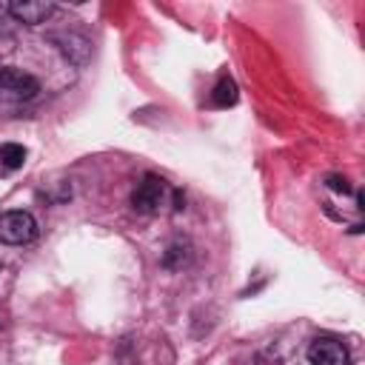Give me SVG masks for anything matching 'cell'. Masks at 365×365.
<instances>
[{"label": "cell", "instance_id": "6", "mask_svg": "<svg viewBox=\"0 0 365 365\" xmlns=\"http://www.w3.org/2000/svg\"><path fill=\"white\" fill-rule=\"evenodd\" d=\"M211 103H214L217 108L234 106V103H237V83H234L231 77H220V83H217L214 91H211Z\"/></svg>", "mask_w": 365, "mask_h": 365}, {"label": "cell", "instance_id": "7", "mask_svg": "<svg viewBox=\"0 0 365 365\" xmlns=\"http://www.w3.org/2000/svg\"><path fill=\"white\" fill-rule=\"evenodd\" d=\"M26 163V148L20 143H3L0 145V165L6 171H17Z\"/></svg>", "mask_w": 365, "mask_h": 365}, {"label": "cell", "instance_id": "5", "mask_svg": "<svg viewBox=\"0 0 365 365\" xmlns=\"http://www.w3.org/2000/svg\"><path fill=\"white\" fill-rule=\"evenodd\" d=\"M6 11L26 26H40L54 14V3H43V0H26V3H9Z\"/></svg>", "mask_w": 365, "mask_h": 365}, {"label": "cell", "instance_id": "4", "mask_svg": "<svg viewBox=\"0 0 365 365\" xmlns=\"http://www.w3.org/2000/svg\"><path fill=\"white\" fill-rule=\"evenodd\" d=\"M308 362L311 365H351V354L345 342L336 336H317L308 345Z\"/></svg>", "mask_w": 365, "mask_h": 365}, {"label": "cell", "instance_id": "8", "mask_svg": "<svg viewBox=\"0 0 365 365\" xmlns=\"http://www.w3.org/2000/svg\"><path fill=\"white\" fill-rule=\"evenodd\" d=\"M185 248H180V245H171L168 251H165V257H163V265L165 268H180L182 262H185V254H182Z\"/></svg>", "mask_w": 365, "mask_h": 365}, {"label": "cell", "instance_id": "1", "mask_svg": "<svg viewBox=\"0 0 365 365\" xmlns=\"http://www.w3.org/2000/svg\"><path fill=\"white\" fill-rule=\"evenodd\" d=\"M37 91H40V83L29 71L11 68V66L0 68V100H6V103H26V100L37 97Z\"/></svg>", "mask_w": 365, "mask_h": 365}, {"label": "cell", "instance_id": "9", "mask_svg": "<svg viewBox=\"0 0 365 365\" xmlns=\"http://www.w3.org/2000/svg\"><path fill=\"white\" fill-rule=\"evenodd\" d=\"M328 185H331L334 191H342V194H348V191H351V185H348V180H345V177H328Z\"/></svg>", "mask_w": 365, "mask_h": 365}, {"label": "cell", "instance_id": "2", "mask_svg": "<svg viewBox=\"0 0 365 365\" xmlns=\"http://www.w3.org/2000/svg\"><path fill=\"white\" fill-rule=\"evenodd\" d=\"M37 237V220L29 211H6L0 214V242L26 245Z\"/></svg>", "mask_w": 365, "mask_h": 365}, {"label": "cell", "instance_id": "3", "mask_svg": "<svg viewBox=\"0 0 365 365\" xmlns=\"http://www.w3.org/2000/svg\"><path fill=\"white\" fill-rule=\"evenodd\" d=\"M165 194H168L165 180L157 177V174H145L143 182H137V188H134V194H131V205H134L140 214H154V211L163 208Z\"/></svg>", "mask_w": 365, "mask_h": 365}]
</instances>
